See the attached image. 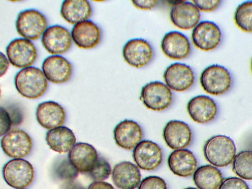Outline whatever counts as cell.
<instances>
[{"label":"cell","instance_id":"obj_33","mask_svg":"<svg viewBox=\"0 0 252 189\" xmlns=\"http://www.w3.org/2000/svg\"><path fill=\"white\" fill-rule=\"evenodd\" d=\"M218 189H250L248 185L242 179L229 177L224 180Z\"/></svg>","mask_w":252,"mask_h":189},{"label":"cell","instance_id":"obj_31","mask_svg":"<svg viewBox=\"0 0 252 189\" xmlns=\"http://www.w3.org/2000/svg\"><path fill=\"white\" fill-rule=\"evenodd\" d=\"M111 173V167L108 161L104 158L98 157L87 174L94 181H103L107 179Z\"/></svg>","mask_w":252,"mask_h":189},{"label":"cell","instance_id":"obj_22","mask_svg":"<svg viewBox=\"0 0 252 189\" xmlns=\"http://www.w3.org/2000/svg\"><path fill=\"white\" fill-rule=\"evenodd\" d=\"M35 115L39 124L49 130L61 126L66 117L64 108L53 101H44L38 104Z\"/></svg>","mask_w":252,"mask_h":189},{"label":"cell","instance_id":"obj_8","mask_svg":"<svg viewBox=\"0 0 252 189\" xmlns=\"http://www.w3.org/2000/svg\"><path fill=\"white\" fill-rule=\"evenodd\" d=\"M1 147L7 156L13 158H22L30 153L32 142L25 131L18 128L10 129L1 139Z\"/></svg>","mask_w":252,"mask_h":189},{"label":"cell","instance_id":"obj_19","mask_svg":"<svg viewBox=\"0 0 252 189\" xmlns=\"http://www.w3.org/2000/svg\"><path fill=\"white\" fill-rule=\"evenodd\" d=\"M42 69L47 79L54 84L67 82L72 71L71 63L60 55H51L46 58L42 63Z\"/></svg>","mask_w":252,"mask_h":189},{"label":"cell","instance_id":"obj_3","mask_svg":"<svg viewBox=\"0 0 252 189\" xmlns=\"http://www.w3.org/2000/svg\"><path fill=\"white\" fill-rule=\"evenodd\" d=\"M200 83L207 93L213 95L223 94L228 92L232 84V78L224 66L214 64L206 67L200 76Z\"/></svg>","mask_w":252,"mask_h":189},{"label":"cell","instance_id":"obj_7","mask_svg":"<svg viewBox=\"0 0 252 189\" xmlns=\"http://www.w3.org/2000/svg\"><path fill=\"white\" fill-rule=\"evenodd\" d=\"M6 53L12 65L22 69L31 66L37 57V49L34 44L24 38L12 40L6 47Z\"/></svg>","mask_w":252,"mask_h":189},{"label":"cell","instance_id":"obj_35","mask_svg":"<svg viewBox=\"0 0 252 189\" xmlns=\"http://www.w3.org/2000/svg\"><path fill=\"white\" fill-rule=\"evenodd\" d=\"M192 2L199 10L204 12H211L215 10L219 6L221 1L220 0H193Z\"/></svg>","mask_w":252,"mask_h":189},{"label":"cell","instance_id":"obj_30","mask_svg":"<svg viewBox=\"0 0 252 189\" xmlns=\"http://www.w3.org/2000/svg\"><path fill=\"white\" fill-rule=\"evenodd\" d=\"M234 19L236 25L241 30L252 32V0L244 1L237 7Z\"/></svg>","mask_w":252,"mask_h":189},{"label":"cell","instance_id":"obj_5","mask_svg":"<svg viewBox=\"0 0 252 189\" xmlns=\"http://www.w3.org/2000/svg\"><path fill=\"white\" fill-rule=\"evenodd\" d=\"M47 27L45 16L34 9L21 11L16 21L18 33L24 38L35 40L42 36Z\"/></svg>","mask_w":252,"mask_h":189},{"label":"cell","instance_id":"obj_44","mask_svg":"<svg viewBox=\"0 0 252 189\" xmlns=\"http://www.w3.org/2000/svg\"></svg>","mask_w":252,"mask_h":189},{"label":"cell","instance_id":"obj_34","mask_svg":"<svg viewBox=\"0 0 252 189\" xmlns=\"http://www.w3.org/2000/svg\"><path fill=\"white\" fill-rule=\"evenodd\" d=\"M9 117L11 119L12 126L20 125L23 121V114L21 108L16 105L11 104L6 107Z\"/></svg>","mask_w":252,"mask_h":189},{"label":"cell","instance_id":"obj_41","mask_svg":"<svg viewBox=\"0 0 252 189\" xmlns=\"http://www.w3.org/2000/svg\"><path fill=\"white\" fill-rule=\"evenodd\" d=\"M184 1V0H167V2L171 4H172L173 6H174L179 3H180Z\"/></svg>","mask_w":252,"mask_h":189},{"label":"cell","instance_id":"obj_39","mask_svg":"<svg viewBox=\"0 0 252 189\" xmlns=\"http://www.w3.org/2000/svg\"><path fill=\"white\" fill-rule=\"evenodd\" d=\"M9 61L5 56L0 52V77L5 74L7 71L9 65Z\"/></svg>","mask_w":252,"mask_h":189},{"label":"cell","instance_id":"obj_2","mask_svg":"<svg viewBox=\"0 0 252 189\" xmlns=\"http://www.w3.org/2000/svg\"><path fill=\"white\" fill-rule=\"evenodd\" d=\"M203 151L207 161L213 166L221 167L232 162L236 156V148L230 137L218 135L206 141Z\"/></svg>","mask_w":252,"mask_h":189},{"label":"cell","instance_id":"obj_16","mask_svg":"<svg viewBox=\"0 0 252 189\" xmlns=\"http://www.w3.org/2000/svg\"><path fill=\"white\" fill-rule=\"evenodd\" d=\"M116 144L126 150H133L141 141L143 131L136 122L126 119L120 122L113 131Z\"/></svg>","mask_w":252,"mask_h":189},{"label":"cell","instance_id":"obj_20","mask_svg":"<svg viewBox=\"0 0 252 189\" xmlns=\"http://www.w3.org/2000/svg\"><path fill=\"white\" fill-rule=\"evenodd\" d=\"M71 35L74 43L80 48L89 49L96 47L100 42V28L90 20L79 23L73 27Z\"/></svg>","mask_w":252,"mask_h":189},{"label":"cell","instance_id":"obj_17","mask_svg":"<svg viewBox=\"0 0 252 189\" xmlns=\"http://www.w3.org/2000/svg\"><path fill=\"white\" fill-rule=\"evenodd\" d=\"M161 48L166 56L175 60L187 58L191 52L189 39L178 31H171L164 35L161 42Z\"/></svg>","mask_w":252,"mask_h":189},{"label":"cell","instance_id":"obj_9","mask_svg":"<svg viewBox=\"0 0 252 189\" xmlns=\"http://www.w3.org/2000/svg\"><path fill=\"white\" fill-rule=\"evenodd\" d=\"M221 32L214 22L203 21L193 29L191 40L194 45L204 51H209L216 48L220 43Z\"/></svg>","mask_w":252,"mask_h":189},{"label":"cell","instance_id":"obj_4","mask_svg":"<svg viewBox=\"0 0 252 189\" xmlns=\"http://www.w3.org/2000/svg\"><path fill=\"white\" fill-rule=\"evenodd\" d=\"M3 179L12 188L20 189L30 186L33 181L35 172L32 164L22 158H14L3 167Z\"/></svg>","mask_w":252,"mask_h":189},{"label":"cell","instance_id":"obj_42","mask_svg":"<svg viewBox=\"0 0 252 189\" xmlns=\"http://www.w3.org/2000/svg\"><path fill=\"white\" fill-rule=\"evenodd\" d=\"M184 189H198L193 188V187H188V188H185Z\"/></svg>","mask_w":252,"mask_h":189},{"label":"cell","instance_id":"obj_12","mask_svg":"<svg viewBox=\"0 0 252 189\" xmlns=\"http://www.w3.org/2000/svg\"><path fill=\"white\" fill-rule=\"evenodd\" d=\"M166 85L176 92H185L193 85L195 75L192 68L188 65L175 63L168 66L163 73Z\"/></svg>","mask_w":252,"mask_h":189},{"label":"cell","instance_id":"obj_24","mask_svg":"<svg viewBox=\"0 0 252 189\" xmlns=\"http://www.w3.org/2000/svg\"><path fill=\"white\" fill-rule=\"evenodd\" d=\"M98 154L91 144L80 142L75 144L68 153V158L79 172L87 173L92 168Z\"/></svg>","mask_w":252,"mask_h":189},{"label":"cell","instance_id":"obj_27","mask_svg":"<svg viewBox=\"0 0 252 189\" xmlns=\"http://www.w3.org/2000/svg\"><path fill=\"white\" fill-rule=\"evenodd\" d=\"M193 181L198 189H218L223 179L217 167L207 164L196 169L193 174Z\"/></svg>","mask_w":252,"mask_h":189},{"label":"cell","instance_id":"obj_29","mask_svg":"<svg viewBox=\"0 0 252 189\" xmlns=\"http://www.w3.org/2000/svg\"><path fill=\"white\" fill-rule=\"evenodd\" d=\"M79 172L69 160L68 157L57 159L53 164L52 174L57 180L64 183L74 181Z\"/></svg>","mask_w":252,"mask_h":189},{"label":"cell","instance_id":"obj_23","mask_svg":"<svg viewBox=\"0 0 252 189\" xmlns=\"http://www.w3.org/2000/svg\"><path fill=\"white\" fill-rule=\"evenodd\" d=\"M167 164L170 171L181 177H188L197 169V161L193 153L189 150H175L169 155Z\"/></svg>","mask_w":252,"mask_h":189},{"label":"cell","instance_id":"obj_11","mask_svg":"<svg viewBox=\"0 0 252 189\" xmlns=\"http://www.w3.org/2000/svg\"><path fill=\"white\" fill-rule=\"evenodd\" d=\"M125 61L135 68L147 65L152 60L154 50L151 44L143 38H133L126 42L123 49Z\"/></svg>","mask_w":252,"mask_h":189},{"label":"cell","instance_id":"obj_40","mask_svg":"<svg viewBox=\"0 0 252 189\" xmlns=\"http://www.w3.org/2000/svg\"><path fill=\"white\" fill-rule=\"evenodd\" d=\"M62 189H85V188L79 182L72 181L64 183Z\"/></svg>","mask_w":252,"mask_h":189},{"label":"cell","instance_id":"obj_36","mask_svg":"<svg viewBox=\"0 0 252 189\" xmlns=\"http://www.w3.org/2000/svg\"><path fill=\"white\" fill-rule=\"evenodd\" d=\"M0 135L8 132L12 126V124L8 113L5 107L0 106Z\"/></svg>","mask_w":252,"mask_h":189},{"label":"cell","instance_id":"obj_18","mask_svg":"<svg viewBox=\"0 0 252 189\" xmlns=\"http://www.w3.org/2000/svg\"><path fill=\"white\" fill-rule=\"evenodd\" d=\"M200 10L192 2L184 0L172 6L170 18L176 27L184 30L194 28L200 21Z\"/></svg>","mask_w":252,"mask_h":189},{"label":"cell","instance_id":"obj_10","mask_svg":"<svg viewBox=\"0 0 252 189\" xmlns=\"http://www.w3.org/2000/svg\"><path fill=\"white\" fill-rule=\"evenodd\" d=\"M132 158L136 165L145 171H153L158 168L163 159L160 146L150 140L141 141L133 150Z\"/></svg>","mask_w":252,"mask_h":189},{"label":"cell","instance_id":"obj_14","mask_svg":"<svg viewBox=\"0 0 252 189\" xmlns=\"http://www.w3.org/2000/svg\"><path fill=\"white\" fill-rule=\"evenodd\" d=\"M163 138L167 146L172 150L182 149L191 144L192 133L189 126L185 122L171 120L163 128Z\"/></svg>","mask_w":252,"mask_h":189},{"label":"cell","instance_id":"obj_13","mask_svg":"<svg viewBox=\"0 0 252 189\" xmlns=\"http://www.w3.org/2000/svg\"><path fill=\"white\" fill-rule=\"evenodd\" d=\"M72 40L71 35L67 29L55 25L47 28L42 36L41 42L48 53L59 55L70 49Z\"/></svg>","mask_w":252,"mask_h":189},{"label":"cell","instance_id":"obj_1","mask_svg":"<svg viewBox=\"0 0 252 189\" xmlns=\"http://www.w3.org/2000/svg\"><path fill=\"white\" fill-rule=\"evenodd\" d=\"M14 83L18 92L29 99H36L43 95L48 86L43 71L34 66L20 70L15 75Z\"/></svg>","mask_w":252,"mask_h":189},{"label":"cell","instance_id":"obj_15","mask_svg":"<svg viewBox=\"0 0 252 189\" xmlns=\"http://www.w3.org/2000/svg\"><path fill=\"white\" fill-rule=\"evenodd\" d=\"M187 108L190 118L202 124L213 121L218 113L216 102L206 95H199L191 98L188 102Z\"/></svg>","mask_w":252,"mask_h":189},{"label":"cell","instance_id":"obj_43","mask_svg":"<svg viewBox=\"0 0 252 189\" xmlns=\"http://www.w3.org/2000/svg\"><path fill=\"white\" fill-rule=\"evenodd\" d=\"M251 71L252 72V58L251 62Z\"/></svg>","mask_w":252,"mask_h":189},{"label":"cell","instance_id":"obj_32","mask_svg":"<svg viewBox=\"0 0 252 189\" xmlns=\"http://www.w3.org/2000/svg\"><path fill=\"white\" fill-rule=\"evenodd\" d=\"M138 189H167V186L161 177L149 176L141 181Z\"/></svg>","mask_w":252,"mask_h":189},{"label":"cell","instance_id":"obj_38","mask_svg":"<svg viewBox=\"0 0 252 189\" xmlns=\"http://www.w3.org/2000/svg\"><path fill=\"white\" fill-rule=\"evenodd\" d=\"M87 189H115L113 186L104 181H94L88 187Z\"/></svg>","mask_w":252,"mask_h":189},{"label":"cell","instance_id":"obj_6","mask_svg":"<svg viewBox=\"0 0 252 189\" xmlns=\"http://www.w3.org/2000/svg\"><path fill=\"white\" fill-rule=\"evenodd\" d=\"M140 100L148 109L162 111L171 104L173 94L166 84L160 81H153L142 87Z\"/></svg>","mask_w":252,"mask_h":189},{"label":"cell","instance_id":"obj_21","mask_svg":"<svg viewBox=\"0 0 252 189\" xmlns=\"http://www.w3.org/2000/svg\"><path fill=\"white\" fill-rule=\"evenodd\" d=\"M112 180L119 189H135L141 182L139 167L130 161L116 164L112 171Z\"/></svg>","mask_w":252,"mask_h":189},{"label":"cell","instance_id":"obj_25","mask_svg":"<svg viewBox=\"0 0 252 189\" xmlns=\"http://www.w3.org/2000/svg\"><path fill=\"white\" fill-rule=\"evenodd\" d=\"M60 13L68 23L76 25L87 21L91 16V4L86 0H65L61 5Z\"/></svg>","mask_w":252,"mask_h":189},{"label":"cell","instance_id":"obj_26","mask_svg":"<svg viewBox=\"0 0 252 189\" xmlns=\"http://www.w3.org/2000/svg\"><path fill=\"white\" fill-rule=\"evenodd\" d=\"M45 140L51 150L60 154L69 153L76 140L73 131L63 126L49 130L46 134Z\"/></svg>","mask_w":252,"mask_h":189},{"label":"cell","instance_id":"obj_37","mask_svg":"<svg viewBox=\"0 0 252 189\" xmlns=\"http://www.w3.org/2000/svg\"><path fill=\"white\" fill-rule=\"evenodd\" d=\"M133 4L137 8L142 10H151L158 3V0H132Z\"/></svg>","mask_w":252,"mask_h":189},{"label":"cell","instance_id":"obj_28","mask_svg":"<svg viewBox=\"0 0 252 189\" xmlns=\"http://www.w3.org/2000/svg\"><path fill=\"white\" fill-rule=\"evenodd\" d=\"M232 171L239 177L252 180V150H244L236 155L232 161Z\"/></svg>","mask_w":252,"mask_h":189}]
</instances>
